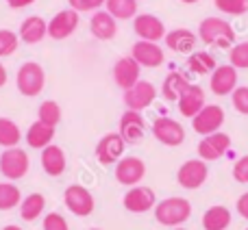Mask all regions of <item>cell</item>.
I'll use <instances>...</instances> for the list:
<instances>
[{
    "label": "cell",
    "mask_w": 248,
    "mask_h": 230,
    "mask_svg": "<svg viewBox=\"0 0 248 230\" xmlns=\"http://www.w3.org/2000/svg\"><path fill=\"white\" fill-rule=\"evenodd\" d=\"M166 46L170 48L172 52H179V55H192L194 48L198 43V35L189 29H174L168 30L166 37H163Z\"/></svg>",
    "instance_id": "obj_21"
},
{
    "label": "cell",
    "mask_w": 248,
    "mask_h": 230,
    "mask_svg": "<svg viewBox=\"0 0 248 230\" xmlns=\"http://www.w3.org/2000/svg\"><path fill=\"white\" fill-rule=\"evenodd\" d=\"M231 148V137L227 132H214V135H207L198 141V158L202 161H218Z\"/></svg>",
    "instance_id": "obj_15"
},
{
    "label": "cell",
    "mask_w": 248,
    "mask_h": 230,
    "mask_svg": "<svg viewBox=\"0 0 248 230\" xmlns=\"http://www.w3.org/2000/svg\"><path fill=\"white\" fill-rule=\"evenodd\" d=\"M39 161H42V170L46 172L48 176H52V178L63 176V172L68 170V161H65L63 148H59V145H55V144H50L48 148L42 150Z\"/></svg>",
    "instance_id": "obj_22"
},
{
    "label": "cell",
    "mask_w": 248,
    "mask_h": 230,
    "mask_svg": "<svg viewBox=\"0 0 248 230\" xmlns=\"http://www.w3.org/2000/svg\"><path fill=\"white\" fill-rule=\"evenodd\" d=\"M192 215V204H189L187 198H166V200L157 202L155 206V219L157 224L168 228H176V226H183L185 222L189 219Z\"/></svg>",
    "instance_id": "obj_2"
},
{
    "label": "cell",
    "mask_w": 248,
    "mask_h": 230,
    "mask_svg": "<svg viewBox=\"0 0 248 230\" xmlns=\"http://www.w3.org/2000/svg\"><path fill=\"white\" fill-rule=\"evenodd\" d=\"M235 211H237V213H240L244 219H248V191H246V193H242V196L237 198Z\"/></svg>",
    "instance_id": "obj_41"
},
{
    "label": "cell",
    "mask_w": 248,
    "mask_h": 230,
    "mask_svg": "<svg viewBox=\"0 0 248 230\" xmlns=\"http://www.w3.org/2000/svg\"><path fill=\"white\" fill-rule=\"evenodd\" d=\"M9 81V74H7V68H4L2 63H0V87H4Z\"/></svg>",
    "instance_id": "obj_43"
},
{
    "label": "cell",
    "mask_w": 248,
    "mask_h": 230,
    "mask_svg": "<svg viewBox=\"0 0 248 230\" xmlns=\"http://www.w3.org/2000/svg\"><path fill=\"white\" fill-rule=\"evenodd\" d=\"M37 122L48 124V126L55 128L57 124L61 122V107L55 100H44L37 109Z\"/></svg>",
    "instance_id": "obj_33"
},
{
    "label": "cell",
    "mask_w": 248,
    "mask_h": 230,
    "mask_svg": "<svg viewBox=\"0 0 248 230\" xmlns=\"http://www.w3.org/2000/svg\"><path fill=\"white\" fill-rule=\"evenodd\" d=\"M133 30H135V35L140 39H144V42H155V43L161 42L168 33L166 24H163L157 15H153V13H137V15L133 17Z\"/></svg>",
    "instance_id": "obj_10"
},
{
    "label": "cell",
    "mask_w": 248,
    "mask_h": 230,
    "mask_svg": "<svg viewBox=\"0 0 248 230\" xmlns=\"http://www.w3.org/2000/svg\"><path fill=\"white\" fill-rule=\"evenodd\" d=\"M48 35V22L39 15H29L24 22L20 24V30H17V37L24 43H39L44 37Z\"/></svg>",
    "instance_id": "obj_23"
},
{
    "label": "cell",
    "mask_w": 248,
    "mask_h": 230,
    "mask_svg": "<svg viewBox=\"0 0 248 230\" xmlns=\"http://www.w3.org/2000/svg\"><path fill=\"white\" fill-rule=\"evenodd\" d=\"M107 0H68L70 9H74L77 13H87V11H100V7Z\"/></svg>",
    "instance_id": "obj_37"
},
{
    "label": "cell",
    "mask_w": 248,
    "mask_h": 230,
    "mask_svg": "<svg viewBox=\"0 0 248 230\" xmlns=\"http://www.w3.org/2000/svg\"><path fill=\"white\" fill-rule=\"evenodd\" d=\"M174 230H185V228H174Z\"/></svg>",
    "instance_id": "obj_47"
},
{
    "label": "cell",
    "mask_w": 248,
    "mask_h": 230,
    "mask_svg": "<svg viewBox=\"0 0 248 230\" xmlns=\"http://www.w3.org/2000/svg\"><path fill=\"white\" fill-rule=\"evenodd\" d=\"M90 230H103V228H90Z\"/></svg>",
    "instance_id": "obj_46"
},
{
    "label": "cell",
    "mask_w": 248,
    "mask_h": 230,
    "mask_svg": "<svg viewBox=\"0 0 248 230\" xmlns=\"http://www.w3.org/2000/svg\"><path fill=\"white\" fill-rule=\"evenodd\" d=\"M42 230H70V228H68V222H65L63 215L52 211V213H48L46 217H44Z\"/></svg>",
    "instance_id": "obj_38"
},
{
    "label": "cell",
    "mask_w": 248,
    "mask_h": 230,
    "mask_svg": "<svg viewBox=\"0 0 248 230\" xmlns=\"http://www.w3.org/2000/svg\"><path fill=\"white\" fill-rule=\"evenodd\" d=\"M209 87L216 96H231L237 89V70L231 63L218 65L209 74Z\"/></svg>",
    "instance_id": "obj_19"
},
{
    "label": "cell",
    "mask_w": 248,
    "mask_h": 230,
    "mask_svg": "<svg viewBox=\"0 0 248 230\" xmlns=\"http://www.w3.org/2000/svg\"><path fill=\"white\" fill-rule=\"evenodd\" d=\"M231 98H233V107H235V111L237 113H242V115H248V87H237L235 91L231 94Z\"/></svg>",
    "instance_id": "obj_39"
},
{
    "label": "cell",
    "mask_w": 248,
    "mask_h": 230,
    "mask_svg": "<svg viewBox=\"0 0 248 230\" xmlns=\"http://www.w3.org/2000/svg\"><path fill=\"white\" fill-rule=\"evenodd\" d=\"M55 139V128L48 126V124H42V122H35L29 126L26 130V144L31 145L33 150H44L52 144Z\"/></svg>",
    "instance_id": "obj_27"
},
{
    "label": "cell",
    "mask_w": 248,
    "mask_h": 230,
    "mask_svg": "<svg viewBox=\"0 0 248 230\" xmlns=\"http://www.w3.org/2000/svg\"><path fill=\"white\" fill-rule=\"evenodd\" d=\"M63 202L70 213L77 215V217H90L96 206L92 191L87 187H83V185H70L63 191Z\"/></svg>",
    "instance_id": "obj_5"
},
{
    "label": "cell",
    "mask_w": 248,
    "mask_h": 230,
    "mask_svg": "<svg viewBox=\"0 0 248 230\" xmlns=\"http://www.w3.org/2000/svg\"><path fill=\"white\" fill-rule=\"evenodd\" d=\"M90 30L96 39L109 42L118 33V20L113 15H109L107 11H94V15L90 20Z\"/></svg>",
    "instance_id": "obj_24"
},
{
    "label": "cell",
    "mask_w": 248,
    "mask_h": 230,
    "mask_svg": "<svg viewBox=\"0 0 248 230\" xmlns=\"http://www.w3.org/2000/svg\"><path fill=\"white\" fill-rule=\"evenodd\" d=\"M22 141V130L13 119L0 117V145L4 150L7 148H17V144Z\"/></svg>",
    "instance_id": "obj_31"
},
{
    "label": "cell",
    "mask_w": 248,
    "mask_h": 230,
    "mask_svg": "<svg viewBox=\"0 0 248 230\" xmlns=\"http://www.w3.org/2000/svg\"><path fill=\"white\" fill-rule=\"evenodd\" d=\"M229 63L235 70H248V42H240L229 50Z\"/></svg>",
    "instance_id": "obj_35"
},
{
    "label": "cell",
    "mask_w": 248,
    "mask_h": 230,
    "mask_svg": "<svg viewBox=\"0 0 248 230\" xmlns=\"http://www.w3.org/2000/svg\"><path fill=\"white\" fill-rule=\"evenodd\" d=\"M216 68H218V65H216L214 55L207 52V50H194L192 55L187 57V70L194 72V74H198V76L211 74Z\"/></svg>",
    "instance_id": "obj_29"
},
{
    "label": "cell",
    "mask_w": 248,
    "mask_h": 230,
    "mask_svg": "<svg viewBox=\"0 0 248 230\" xmlns=\"http://www.w3.org/2000/svg\"><path fill=\"white\" fill-rule=\"evenodd\" d=\"M246 230H248V228H246Z\"/></svg>",
    "instance_id": "obj_48"
},
{
    "label": "cell",
    "mask_w": 248,
    "mask_h": 230,
    "mask_svg": "<svg viewBox=\"0 0 248 230\" xmlns=\"http://www.w3.org/2000/svg\"><path fill=\"white\" fill-rule=\"evenodd\" d=\"M198 39L207 46L231 50L235 46V30H233L231 22L222 20V17H205L198 26Z\"/></svg>",
    "instance_id": "obj_1"
},
{
    "label": "cell",
    "mask_w": 248,
    "mask_h": 230,
    "mask_svg": "<svg viewBox=\"0 0 248 230\" xmlns=\"http://www.w3.org/2000/svg\"><path fill=\"white\" fill-rule=\"evenodd\" d=\"M224 124V109L218 107V104H205L202 111L192 117V128L194 132H198L201 137L214 135V132H220Z\"/></svg>",
    "instance_id": "obj_8"
},
{
    "label": "cell",
    "mask_w": 248,
    "mask_h": 230,
    "mask_svg": "<svg viewBox=\"0 0 248 230\" xmlns=\"http://www.w3.org/2000/svg\"><path fill=\"white\" fill-rule=\"evenodd\" d=\"M16 85L17 91L26 98H35L44 91V85H46V74H44V68L35 61H26V63L20 65L16 76Z\"/></svg>",
    "instance_id": "obj_3"
},
{
    "label": "cell",
    "mask_w": 248,
    "mask_h": 230,
    "mask_svg": "<svg viewBox=\"0 0 248 230\" xmlns=\"http://www.w3.org/2000/svg\"><path fill=\"white\" fill-rule=\"evenodd\" d=\"M231 219H233V215L227 206L214 204L202 215V228L205 230H227L231 226Z\"/></svg>",
    "instance_id": "obj_26"
},
{
    "label": "cell",
    "mask_w": 248,
    "mask_h": 230,
    "mask_svg": "<svg viewBox=\"0 0 248 230\" xmlns=\"http://www.w3.org/2000/svg\"><path fill=\"white\" fill-rule=\"evenodd\" d=\"M207 176H209V167H207V161L202 158H189L176 172V183L183 189H198L205 185Z\"/></svg>",
    "instance_id": "obj_7"
},
{
    "label": "cell",
    "mask_w": 248,
    "mask_h": 230,
    "mask_svg": "<svg viewBox=\"0 0 248 230\" xmlns=\"http://www.w3.org/2000/svg\"><path fill=\"white\" fill-rule=\"evenodd\" d=\"M214 4L224 15H244V13H248V0H214Z\"/></svg>",
    "instance_id": "obj_34"
},
{
    "label": "cell",
    "mask_w": 248,
    "mask_h": 230,
    "mask_svg": "<svg viewBox=\"0 0 248 230\" xmlns=\"http://www.w3.org/2000/svg\"><path fill=\"white\" fill-rule=\"evenodd\" d=\"M105 11L116 20H133L137 15V0H107Z\"/></svg>",
    "instance_id": "obj_30"
},
{
    "label": "cell",
    "mask_w": 248,
    "mask_h": 230,
    "mask_svg": "<svg viewBox=\"0 0 248 230\" xmlns=\"http://www.w3.org/2000/svg\"><path fill=\"white\" fill-rule=\"evenodd\" d=\"M118 132L122 135V139L126 141V145H135L144 139L146 135V119L140 111H124L120 115V124H118Z\"/></svg>",
    "instance_id": "obj_13"
},
{
    "label": "cell",
    "mask_w": 248,
    "mask_h": 230,
    "mask_svg": "<svg viewBox=\"0 0 248 230\" xmlns=\"http://www.w3.org/2000/svg\"><path fill=\"white\" fill-rule=\"evenodd\" d=\"M176 104H179V113L183 115V117H189V119L196 117V115L202 111V107L207 104L205 89H202L201 85H189Z\"/></svg>",
    "instance_id": "obj_20"
},
{
    "label": "cell",
    "mask_w": 248,
    "mask_h": 230,
    "mask_svg": "<svg viewBox=\"0 0 248 230\" xmlns=\"http://www.w3.org/2000/svg\"><path fill=\"white\" fill-rule=\"evenodd\" d=\"M29 167H31V161H29L26 150L7 148L2 154H0V174H2L7 180H11V183L24 178V176L29 174Z\"/></svg>",
    "instance_id": "obj_4"
},
{
    "label": "cell",
    "mask_w": 248,
    "mask_h": 230,
    "mask_svg": "<svg viewBox=\"0 0 248 230\" xmlns=\"http://www.w3.org/2000/svg\"><path fill=\"white\" fill-rule=\"evenodd\" d=\"M146 176V163L140 157H122L116 163V180L124 187H137Z\"/></svg>",
    "instance_id": "obj_11"
},
{
    "label": "cell",
    "mask_w": 248,
    "mask_h": 230,
    "mask_svg": "<svg viewBox=\"0 0 248 230\" xmlns=\"http://www.w3.org/2000/svg\"><path fill=\"white\" fill-rule=\"evenodd\" d=\"M140 74H141L140 63H137L131 55L120 57V59L113 63V81H116V85L120 87V89H124V91L131 89L133 85H137V83L141 81Z\"/></svg>",
    "instance_id": "obj_17"
},
{
    "label": "cell",
    "mask_w": 248,
    "mask_h": 230,
    "mask_svg": "<svg viewBox=\"0 0 248 230\" xmlns=\"http://www.w3.org/2000/svg\"><path fill=\"white\" fill-rule=\"evenodd\" d=\"M20 46V37L9 29H0V59L2 57H11Z\"/></svg>",
    "instance_id": "obj_36"
},
{
    "label": "cell",
    "mask_w": 248,
    "mask_h": 230,
    "mask_svg": "<svg viewBox=\"0 0 248 230\" xmlns=\"http://www.w3.org/2000/svg\"><path fill=\"white\" fill-rule=\"evenodd\" d=\"M192 85L187 81V76L181 72H170L166 78H163L161 85V98L168 100V102H179V98L185 94V89Z\"/></svg>",
    "instance_id": "obj_25"
},
{
    "label": "cell",
    "mask_w": 248,
    "mask_h": 230,
    "mask_svg": "<svg viewBox=\"0 0 248 230\" xmlns=\"http://www.w3.org/2000/svg\"><path fill=\"white\" fill-rule=\"evenodd\" d=\"M22 202V191L11 183H0V211H11L16 206H20Z\"/></svg>",
    "instance_id": "obj_32"
},
{
    "label": "cell",
    "mask_w": 248,
    "mask_h": 230,
    "mask_svg": "<svg viewBox=\"0 0 248 230\" xmlns=\"http://www.w3.org/2000/svg\"><path fill=\"white\" fill-rule=\"evenodd\" d=\"M155 98H157V87L150 81H140L137 85H133L131 89L124 91V96H122L128 111H140V113L144 111V109H148L150 104L155 102Z\"/></svg>",
    "instance_id": "obj_9"
},
{
    "label": "cell",
    "mask_w": 248,
    "mask_h": 230,
    "mask_svg": "<svg viewBox=\"0 0 248 230\" xmlns=\"http://www.w3.org/2000/svg\"><path fill=\"white\" fill-rule=\"evenodd\" d=\"M122 204L128 213H146V211H153L157 206V196L150 187L137 185V187H131L124 193Z\"/></svg>",
    "instance_id": "obj_14"
},
{
    "label": "cell",
    "mask_w": 248,
    "mask_h": 230,
    "mask_svg": "<svg viewBox=\"0 0 248 230\" xmlns=\"http://www.w3.org/2000/svg\"><path fill=\"white\" fill-rule=\"evenodd\" d=\"M46 211V198L42 193H29L26 198H22L20 202V217L24 222H35L37 217H42V213Z\"/></svg>",
    "instance_id": "obj_28"
},
{
    "label": "cell",
    "mask_w": 248,
    "mask_h": 230,
    "mask_svg": "<svg viewBox=\"0 0 248 230\" xmlns=\"http://www.w3.org/2000/svg\"><path fill=\"white\" fill-rule=\"evenodd\" d=\"M124 150H126V141L122 139L120 132H107L100 137L94 152L100 165H116L124 157Z\"/></svg>",
    "instance_id": "obj_6"
},
{
    "label": "cell",
    "mask_w": 248,
    "mask_h": 230,
    "mask_svg": "<svg viewBox=\"0 0 248 230\" xmlns=\"http://www.w3.org/2000/svg\"><path fill=\"white\" fill-rule=\"evenodd\" d=\"M35 0H7V4L11 9H24V7H29V4H33Z\"/></svg>",
    "instance_id": "obj_42"
},
{
    "label": "cell",
    "mask_w": 248,
    "mask_h": 230,
    "mask_svg": "<svg viewBox=\"0 0 248 230\" xmlns=\"http://www.w3.org/2000/svg\"><path fill=\"white\" fill-rule=\"evenodd\" d=\"M153 135L168 148H176L185 141V128L172 117H157L153 122Z\"/></svg>",
    "instance_id": "obj_12"
},
{
    "label": "cell",
    "mask_w": 248,
    "mask_h": 230,
    "mask_svg": "<svg viewBox=\"0 0 248 230\" xmlns=\"http://www.w3.org/2000/svg\"><path fill=\"white\" fill-rule=\"evenodd\" d=\"M233 180L248 185V154H244V157H240L235 161V165H233Z\"/></svg>",
    "instance_id": "obj_40"
},
{
    "label": "cell",
    "mask_w": 248,
    "mask_h": 230,
    "mask_svg": "<svg viewBox=\"0 0 248 230\" xmlns=\"http://www.w3.org/2000/svg\"><path fill=\"white\" fill-rule=\"evenodd\" d=\"M2 230H22L20 226H13V224H9V226H4Z\"/></svg>",
    "instance_id": "obj_44"
},
{
    "label": "cell",
    "mask_w": 248,
    "mask_h": 230,
    "mask_svg": "<svg viewBox=\"0 0 248 230\" xmlns=\"http://www.w3.org/2000/svg\"><path fill=\"white\" fill-rule=\"evenodd\" d=\"M131 57L140 63V68H159V65H163V61H166L163 48L155 42H144V39L133 43Z\"/></svg>",
    "instance_id": "obj_18"
},
{
    "label": "cell",
    "mask_w": 248,
    "mask_h": 230,
    "mask_svg": "<svg viewBox=\"0 0 248 230\" xmlns=\"http://www.w3.org/2000/svg\"><path fill=\"white\" fill-rule=\"evenodd\" d=\"M183 4H194V2H198V0H181Z\"/></svg>",
    "instance_id": "obj_45"
},
{
    "label": "cell",
    "mask_w": 248,
    "mask_h": 230,
    "mask_svg": "<svg viewBox=\"0 0 248 230\" xmlns=\"http://www.w3.org/2000/svg\"><path fill=\"white\" fill-rule=\"evenodd\" d=\"M77 29H78V13L74 9H61L48 22V37L57 39V42L59 39H68Z\"/></svg>",
    "instance_id": "obj_16"
}]
</instances>
